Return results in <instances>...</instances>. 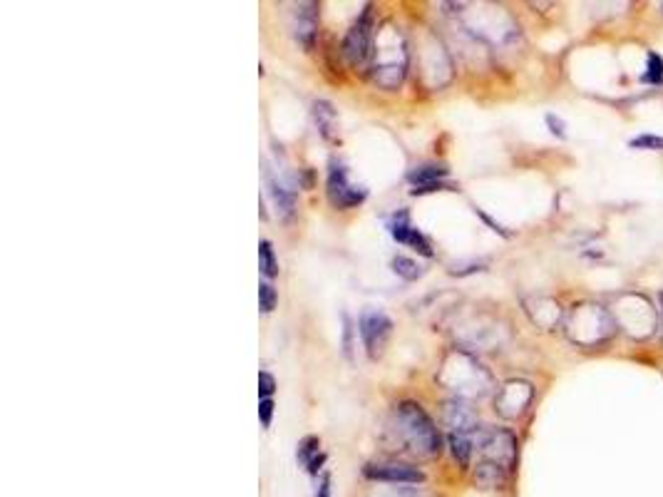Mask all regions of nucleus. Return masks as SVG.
I'll list each match as a JSON object with an SVG mask.
<instances>
[{
	"instance_id": "1",
	"label": "nucleus",
	"mask_w": 663,
	"mask_h": 497,
	"mask_svg": "<svg viewBox=\"0 0 663 497\" xmlns=\"http://www.w3.org/2000/svg\"><path fill=\"white\" fill-rule=\"evenodd\" d=\"M393 433L405 450L420 458H435L440 453V433L423 405L403 401L393 413Z\"/></svg>"
},
{
	"instance_id": "2",
	"label": "nucleus",
	"mask_w": 663,
	"mask_h": 497,
	"mask_svg": "<svg viewBox=\"0 0 663 497\" xmlns=\"http://www.w3.org/2000/svg\"><path fill=\"white\" fill-rule=\"evenodd\" d=\"M408 45L393 25L378 33L375 50H373V80L385 90H395L408 73Z\"/></svg>"
},
{
	"instance_id": "3",
	"label": "nucleus",
	"mask_w": 663,
	"mask_h": 497,
	"mask_svg": "<svg viewBox=\"0 0 663 497\" xmlns=\"http://www.w3.org/2000/svg\"><path fill=\"white\" fill-rule=\"evenodd\" d=\"M564 328H567V336L574 344L584 346V348H594V346L607 344L609 338L614 336L616 321L604 307L579 304V307L569 311Z\"/></svg>"
},
{
	"instance_id": "4",
	"label": "nucleus",
	"mask_w": 663,
	"mask_h": 497,
	"mask_svg": "<svg viewBox=\"0 0 663 497\" xmlns=\"http://www.w3.org/2000/svg\"><path fill=\"white\" fill-rule=\"evenodd\" d=\"M440 383L457 393V398H473V395H484L492 385L490 373L474 361L473 356L463 351H453L447 356L443 371H440Z\"/></svg>"
},
{
	"instance_id": "5",
	"label": "nucleus",
	"mask_w": 663,
	"mask_h": 497,
	"mask_svg": "<svg viewBox=\"0 0 663 497\" xmlns=\"http://www.w3.org/2000/svg\"><path fill=\"white\" fill-rule=\"evenodd\" d=\"M373 5H366L343 40V58L351 67H366L373 60Z\"/></svg>"
},
{
	"instance_id": "6",
	"label": "nucleus",
	"mask_w": 663,
	"mask_h": 497,
	"mask_svg": "<svg viewBox=\"0 0 663 497\" xmlns=\"http://www.w3.org/2000/svg\"><path fill=\"white\" fill-rule=\"evenodd\" d=\"M619 324L629 336L646 338L654 334V328H658V318H656V311L648 304V298L639 297V294H626L619 301Z\"/></svg>"
},
{
	"instance_id": "7",
	"label": "nucleus",
	"mask_w": 663,
	"mask_h": 497,
	"mask_svg": "<svg viewBox=\"0 0 663 497\" xmlns=\"http://www.w3.org/2000/svg\"><path fill=\"white\" fill-rule=\"evenodd\" d=\"M363 475L375 482H390V485H420L425 482V473L403 460H378L368 463L363 468Z\"/></svg>"
},
{
	"instance_id": "8",
	"label": "nucleus",
	"mask_w": 663,
	"mask_h": 497,
	"mask_svg": "<svg viewBox=\"0 0 663 497\" xmlns=\"http://www.w3.org/2000/svg\"><path fill=\"white\" fill-rule=\"evenodd\" d=\"M358 331L370 358H378L385 344H388L390 334H393V321L378 308H368V311L360 314Z\"/></svg>"
},
{
	"instance_id": "9",
	"label": "nucleus",
	"mask_w": 663,
	"mask_h": 497,
	"mask_svg": "<svg viewBox=\"0 0 663 497\" xmlns=\"http://www.w3.org/2000/svg\"><path fill=\"white\" fill-rule=\"evenodd\" d=\"M328 200L338 207V210H348V207H356L360 201L368 197V191L363 187H356L348 180V170L343 167L341 162H331V170H328Z\"/></svg>"
},
{
	"instance_id": "10",
	"label": "nucleus",
	"mask_w": 663,
	"mask_h": 497,
	"mask_svg": "<svg viewBox=\"0 0 663 497\" xmlns=\"http://www.w3.org/2000/svg\"><path fill=\"white\" fill-rule=\"evenodd\" d=\"M534 398V388H531L527 381H507L497 393L494 398V405H497V413L507 418V421H514L520 418L522 413L527 411V405Z\"/></svg>"
},
{
	"instance_id": "11",
	"label": "nucleus",
	"mask_w": 663,
	"mask_h": 497,
	"mask_svg": "<svg viewBox=\"0 0 663 497\" xmlns=\"http://www.w3.org/2000/svg\"><path fill=\"white\" fill-rule=\"evenodd\" d=\"M294 35L304 50H313L318 35V3H298L294 13Z\"/></svg>"
},
{
	"instance_id": "12",
	"label": "nucleus",
	"mask_w": 663,
	"mask_h": 497,
	"mask_svg": "<svg viewBox=\"0 0 663 497\" xmlns=\"http://www.w3.org/2000/svg\"><path fill=\"white\" fill-rule=\"evenodd\" d=\"M390 229V237L398 241V244H408L413 247L415 251H420L423 257H433V248H430V241L420 234V231L410 224V217L408 211H398L388 224Z\"/></svg>"
},
{
	"instance_id": "13",
	"label": "nucleus",
	"mask_w": 663,
	"mask_h": 497,
	"mask_svg": "<svg viewBox=\"0 0 663 497\" xmlns=\"http://www.w3.org/2000/svg\"><path fill=\"white\" fill-rule=\"evenodd\" d=\"M445 423L453 433H474L477 431V415L464 398L445 403Z\"/></svg>"
},
{
	"instance_id": "14",
	"label": "nucleus",
	"mask_w": 663,
	"mask_h": 497,
	"mask_svg": "<svg viewBox=\"0 0 663 497\" xmlns=\"http://www.w3.org/2000/svg\"><path fill=\"white\" fill-rule=\"evenodd\" d=\"M264 177H266V187H268V191H271V200H274L278 214H281L284 219H291L296 211L294 190H286V184L281 182V180H276L268 167H266Z\"/></svg>"
},
{
	"instance_id": "15",
	"label": "nucleus",
	"mask_w": 663,
	"mask_h": 497,
	"mask_svg": "<svg viewBox=\"0 0 663 497\" xmlns=\"http://www.w3.org/2000/svg\"><path fill=\"white\" fill-rule=\"evenodd\" d=\"M507 470L500 468V465H494V463H480L477 470H474V482L484 490H500L504 488V482H507Z\"/></svg>"
},
{
	"instance_id": "16",
	"label": "nucleus",
	"mask_w": 663,
	"mask_h": 497,
	"mask_svg": "<svg viewBox=\"0 0 663 497\" xmlns=\"http://www.w3.org/2000/svg\"><path fill=\"white\" fill-rule=\"evenodd\" d=\"M443 177H447L445 164H423V167H415V170L408 174V180L415 184V190L443 182Z\"/></svg>"
},
{
	"instance_id": "17",
	"label": "nucleus",
	"mask_w": 663,
	"mask_h": 497,
	"mask_svg": "<svg viewBox=\"0 0 663 497\" xmlns=\"http://www.w3.org/2000/svg\"><path fill=\"white\" fill-rule=\"evenodd\" d=\"M450 450H453V455L455 460L467 468L470 465V458H473L474 453V440H473V433H450Z\"/></svg>"
},
{
	"instance_id": "18",
	"label": "nucleus",
	"mask_w": 663,
	"mask_h": 497,
	"mask_svg": "<svg viewBox=\"0 0 663 497\" xmlns=\"http://www.w3.org/2000/svg\"><path fill=\"white\" fill-rule=\"evenodd\" d=\"M527 311H530L531 321H534L537 326H541V328H547V318H544L547 314H550L554 321H561L560 304H557V301H551V298H537V301H534V307L527 304Z\"/></svg>"
},
{
	"instance_id": "19",
	"label": "nucleus",
	"mask_w": 663,
	"mask_h": 497,
	"mask_svg": "<svg viewBox=\"0 0 663 497\" xmlns=\"http://www.w3.org/2000/svg\"><path fill=\"white\" fill-rule=\"evenodd\" d=\"M313 117H316V124H318L323 137H331L333 124H336V110H333L331 102H326V100L313 102Z\"/></svg>"
},
{
	"instance_id": "20",
	"label": "nucleus",
	"mask_w": 663,
	"mask_h": 497,
	"mask_svg": "<svg viewBox=\"0 0 663 497\" xmlns=\"http://www.w3.org/2000/svg\"><path fill=\"white\" fill-rule=\"evenodd\" d=\"M258 267H261V274H264L266 278L278 277V258H276L271 241L264 239L258 244Z\"/></svg>"
},
{
	"instance_id": "21",
	"label": "nucleus",
	"mask_w": 663,
	"mask_h": 497,
	"mask_svg": "<svg viewBox=\"0 0 663 497\" xmlns=\"http://www.w3.org/2000/svg\"><path fill=\"white\" fill-rule=\"evenodd\" d=\"M390 267H393V271H395L400 278H405V281H417V278L423 277V267L408 257H395L390 261Z\"/></svg>"
},
{
	"instance_id": "22",
	"label": "nucleus",
	"mask_w": 663,
	"mask_h": 497,
	"mask_svg": "<svg viewBox=\"0 0 663 497\" xmlns=\"http://www.w3.org/2000/svg\"><path fill=\"white\" fill-rule=\"evenodd\" d=\"M318 448H321V440L316 438V435H308V438H304L301 443H298V450H296V460L304 465V468H308V463H311L316 455H318Z\"/></svg>"
},
{
	"instance_id": "23",
	"label": "nucleus",
	"mask_w": 663,
	"mask_h": 497,
	"mask_svg": "<svg viewBox=\"0 0 663 497\" xmlns=\"http://www.w3.org/2000/svg\"><path fill=\"white\" fill-rule=\"evenodd\" d=\"M641 83L663 85V58L658 53H648V70L641 75Z\"/></svg>"
},
{
	"instance_id": "24",
	"label": "nucleus",
	"mask_w": 663,
	"mask_h": 497,
	"mask_svg": "<svg viewBox=\"0 0 663 497\" xmlns=\"http://www.w3.org/2000/svg\"><path fill=\"white\" fill-rule=\"evenodd\" d=\"M631 147L634 150H648V152H663V137L658 134H639L631 140Z\"/></svg>"
},
{
	"instance_id": "25",
	"label": "nucleus",
	"mask_w": 663,
	"mask_h": 497,
	"mask_svg": "<svg viewBox=\"0 0 663 497\" xmlns=\"http://www.w3.org/2000/svg\"><path fill=\"white\" fill-rule=\"evenodd\" d=\"M258 307L264 314H271L276 308V291L271 288V284H258Z\"/></svg>"
},
{
	"instance_id": "26",
	"label": "nucleus",
	"mask_w": 663,
	"mask_h": 497,
	"mask_svg": "<svg viewBox=\"0 0 663 497\" xmlns=\"http://www.w3.org/2000/svg\"><path fill=\"white\" fill-rule=\"evenodd\" d=\"M276 391V381L271 373L261 371L258 373V393H261V398H271Z\"/></svg>"
},
{
	"instance_id": "27",
	"label": "nucleus",
	"mask_w": 663,
	"mask_h": 497,
	"mask_svg": "<svg viewBox=\"0 0 663 497\" xmlns=\"http://www.w3.org/2000/svg\"><path fill=\"white\" fill-rule=\"evenodd\" d=\"M258 418L264 428H271V418H274V401L271 398H261L258 403Z\"/></svg>"
},
{
	"instance_id": "28",
	"label": "nucleus",
	"mask_w": 663,
	"mask_h": 497,
	"mask_svg": "<svg viewBox=\"0 0 663 497\" xmlns=\"http://www.w3.org/2000/svg\"><path fill=\"white\" fill-rule=\"evenodd\" d=\"M544 120H547V124H550V130L554 137H561V140L567 137V124H564V120H560L557 115H551V112L544 117Z\"/></svg>"
},
{
	"instance_id": "29",
	"label": "nucleus",
	"mask_w": 663,
	"mask_h": 497,
	"mask_svg": "<svg viewBox=\"0 0 663 497\" xmlns=\"http://www.w3.org/2000/svg\"><path fill=\"white\" fill-rule=\"evenodd\" d=\"M351 334H353V326H351V318L348 316H343V346H346V356L351 358Z\"/></svg>"
},
{
	"instance_id": "30",
	"label": "nucleus",
	"mask_w": 663,
	"mask_h": 497,
	"mask_svg": "<svg viewBox=\"0 0 663 497\" xmlns=\"http://www.w3.org/2000/svg\"><path fill=\"white\" fill-rule=\"evenodd\" d=\"M316 497H331V475H328V473H323L321 480H318Z\"/></svg>"
},
{
	"instance_id": "31",
	"label": "nucleus",
	"mask_w": 663,
	"mask_h": 497,
	"mask_svg": "<svg viewBox=\"0 0 663 497\" xmlns=\"http://www.w3.org/2000/svg\"><path fill=\"white\" fill-rule=\"evenodd\" d=\"M323 463H326V455H323V453H318V455L308 463V473H311L313 478H318V473L323 470Z\"/></svg>"
},
{
	"instance_id": "32",
	"label": "nucleus",
	"mask_w": 663,
	"mask_h": 497,
	"mask_svg": "<svg viewBox=\"0 0 663 497\" xmlns=\"http://www.w3.org/2000/svg\"><path fill=\"white\" fill-rule=\"evenodd\" d=\"M380 497H423V492H420L417 488H413V490L395 488L393 492H388V495H380Z\"/></svg>"
},
{
	"instance_id": "33",
	"label": "nucleus",
	"mask_w": 663,
	"mask_h": 497,
	"mask_svg": "<svg viewBox=\"0 0 663 497\" xmlns=\"http://www.w3.org/2000/svg\"><path fill=\"white\" fill-rule=\"evenodd\" d=\"M658 334L663 341V291H658Z\"/></svg>"
},
{
	"instance_id": "34",
	"label": "nucleus",
	"mask_w": 663,
	"mask_h": 497,
	"mask_svg": "<svg viewBox=\"0 0 663 497\" xmlns=\"http://www.w3.org/2000/svg\"><path fill=\"white\" fill-rule=\"evenodd\" d=\"M661 10H663V3H661Z\"/></svg>"
}]
</instances>
